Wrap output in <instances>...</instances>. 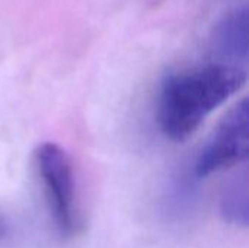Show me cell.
<instances>
[{
	"label": "cell",
	"instance_id": "obj_6",
	"mask_svg": "<svg viewBox=\"0 0 249 248\" xmlns=\"http://www.w3.org/2000/svg\"><path fill=\"white\" fill-rule=\"evenodd\" d=\"M7 235H9V225L6 222V219L0 215V244L4 243Z\"/></svg>",
	"mask_w": 249,
	"mask_h": 248
},
{
	"label": "cell",
	"instance_id": "obj_1",
	"mask_svg": "<svg viewBox=\"0 0 249 248\" xmlns=\"http://www.w3.org/2000/svg\"><path fill=\"white\" fill-rule=\"evenodd\" d=\"M248 79L245 67L210 61L171 73L160 85L158 96V124L174 142L187 140L201 123Z\"/></svg>",
	"mask_w": 249,
	"mask_h": 248
},
{
	"label": "cell",
	"instance_id": "obj_4",
	"mask_svg": "<svg viewBox=\"0 0 249 248\" xmlns=\"http://www.w3.org/2000/svg\"><path fill=\"white\" fill-rule=\"evenodd\" d=\"M212 45L216 61L245 67L248 64V15L247 6L229 10L214 26Z\"/></svg>",
	"mask_w": 249,
	"mask_h": 248
},
{
	"label": "cell",
	"instance_id": "obj_5",
	"mask_svg": "<svg viewBox=\"0 0 249 248\" xmlns=\"http://www.w3.org/2000/svg\"><path fill=\"white\" fill-rule=\"evenodd\" d=\"M220 213L223 219L232 225H248V177L231 180L223 189L220 199Z\"/></svg>",
	"mask_w": 249,
	"mask_h": 248
},
{
	"label": "cell",
	"instance_id": "obj_2",
	"mask_svg": "<svg viewBox=\"0 0 249 248\" xmlns=\"http://www.w3.org/2000/svg\"><path fill=\"white\" fill-rule=\"evenodd\" d=\"M34 159L57 232L63 238L74 237L82 227V221L77 205L76 178L69 155L58 145L47 142L36 148Z\"/></svg>",
	"mask_w": 249,
	"mask_h": 248
},
{
	"label": "cell",
	"instance_id": "obj_3",
	"mask_svg": "<svg viewBox=\"0 0 249 248\" xmlns=\"http://www.w3.org/2000/svg\"><path fill=\"white\" fill-rule=\"evenodd\" d=\"M249 153V101L244 98L219 123L203 148L196 174L206 178L244 162Z\"/></svg>",
	"mask_w": 249,
	"mask_h": 248
}]
</instances>
